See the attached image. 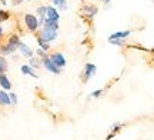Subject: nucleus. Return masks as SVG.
Listing matches in <instances>:
<instances>
[{"label": "nucleus", "instance_id": "obj_1", "mask_svg": "<svg viewBox=\"0 0 154 140\" xmlns=\"http://www.w3.org/2000/svg\"><path fill=\"white\" fill-rule=\"evenodd\" d=\"M23 20H24V24H26V27H27L29 32H37V29L40 27V22H38V19L36 14L33 13H26L24 16H23Z\"/></svg>", "mask_w": 154, "mask_h": 140}, {"label": "nucleus", "instance_id": "obj_2", "mask_svg": "<svg viewBox=\"0 0 154 140\" xmlns=\"http://www.w3.org/2000/svg\"><path fill=\"white\" fill-rule=\"evenodd\" d=\"M40 64H42V66H43L46 70H49L50 73H53V74H60V73H61V69H59V67H57V66L54 64V63L50 60L49 54L40 59Z\"/></svg>", "mask_w": 154, "mask_h": 140}, {"label": "nucleus", "instance_id": "obj_3", "mask_svg": "<svg viewBox=\"0 0 154 140\" xmlns=\"http://www.w3.org/2000/svg\"><path fill=\"white\" fill-rule=\"evenodd\" d=\"M44 19H46V20H49V22H57L59 23L60 13H59V10L56 9L54 6H46V16H44Z\"/></svg>", "mask_w": 154, "mask_h": 140}, {"label": "nucleus", "instance_id": "obj_4", "mask_svg": "<svg viewBox=\"0 0 154 140\" xmlns=\"http://www.w3.org/2000/svg\"><path fill=\"white\" fill-rule=\"evenodd\" d=\"M50 60L54 63L56 66L59 69H63L64 66L67 64V60H66V57H64V54L63 53H59V51H54V53H51L50 54Z\"/></svg>", "mask_w": 154, "mask_h": 140}, {"label": "nucleus", "instance_id": "obj_5", "mask_svg": "<svg viewBox=\"0 0 154 140\" xmlns=\"http://www.w3.org/2000/svg\"><path fill=\"white\" fill-rule=\"evenodd\" d=\"M57 32H53V30H49V29H42L40 30V39L43 40V42H46V43H50V42H54L56 39H57Z\"/></svg>", "mask_w": 154, "mask_h": 140}, {"label": "nucleus", "instance_id": "obj_6", "mask_svg": "<svg viewBox=\"0 0 154 140\" xmlns=\"http://www.w3.org/2000/svg\"><path fill=\"white\" fill-rule=\"evenodd\" d=\"M7 47H9V50H10V53L13 54L14 51L17 50V47H19V45H20V39H19V36L17 34H10L9 37H7V40H6L5 43Z\"/></svg>", "mask_w": 154, "mask_h": 140}, {"label": "nucleus", "instance_id": "obj_7", "mask_svg": "<svg viewBox=\"0 0 154 140\" xmlns=\"http://www.w3.org/2000/svg\"><path fill=\"white\" fill-rule=\"evenodd\" d=\"M96 72H97L96 64H93V63H87V64L84 66V72H83V82H84V83L88 82V80L96 74Z\"/></svg>", "mask_w": 154, "mask_h": 140}, {"label": "nucleus", "instance_id": "obj_8", "mask_svg": "<svg viewBox=\"0 0 154 140\" xmlns=\"http://www.w3.org/2000/svg\"><path fill=\"white\" fill-rule=\"evenodd\" d=\"M17 50L22 53V56L27 57V59H30V57L34 56V51L32 50V49H30L26 43H23V42H20V45H19V47H17Z\"/></svg>", "mask_w": 154, "mask_h": 140}, {"label": "nucleus", "instance_id": "obj_9", "mask_svg": "<svg viewBox=\"0 0 154 140\" xmlns=\"http://www.w3.org/2000/svg\"><path fill=\"white\" fill-rule=\"evenodd\" d=\"M0 87L2 90H10L11 89V82L10 79L6 76V73H0Z\"/></svg>", "mask_w": 154, "mask_h": 140}, {"label": "nucleus", "instance_id": "obj_10", "mask_svg": "<svg viewBox=\"0 0 154 140\" xmlns=\"http://www.w3.org/2000/svg\"><path fill=\"white\" fill-rule=\"evenodd\" d=\"M131 34V32L130 30H126V32H116V33L110 34L109 36V39L107 40H114V39H120V40H126L128 36Z\"/></svg>", "mask_w": 154, "mask_h": 140}, {"label": "nucleus", "instance_id": "obj_11", "mask_svg": "<svg viewBox=\"0 0 154 140\" xmlns=\"http://www.w3.org/2000/svg\"><path fill=\"white\" fill-rule=\"evenodd\" d=\"M0 106H11L9 93L5 92V90H0Z\"/></svg>", "mask_w": 154, "mask_h": 140}, {"label": "nucleus", "instance_id": "obj_12", "mask_svg": "<svg viewBox=\"0 0 154 140\" xmlns=\"http://www.w3.org/2000/svg\"><path fill=\"white\" fill-rule=\"evenodd\" d=\"M22 73L29 74V76H32V77H34V79L38 77V74L36 73V70H34L33 67H30L29 64H23V66H22Z\"/></svg>", "mask_w": 154, "mask_h": 140}, {"label": "nucleus", "instance_id": "obj_13", "mask_svg": "<svg viewBox=\"0 0 154 140\" xmlns=\"http://www.w3.org/2000/svg\"><path fill=\"white\" fill-rule=\"evenodd\" d=\"M9 69V63L3 56H0V73H6Z\"/></svg>", "mask_w": 154, "mask_h": 140}, {"label": "nucleus", "instance_id": "obj_14", "mask_svg": "<svg viewBox=\"0 0 154 140\" xmlns=\"http://www.w3.org/2000/svg\"><path fill=\"white\" fill-rule=\"evenodd\" d=\"M37 43H38V49H42L43 51H47L50 50V45L49 43H46V42H43V40L40 39V37H37Z\"/></svg>", "mask_w": 154, "mask_h": 140}, {"label": "nucleus", "instance_id": "obj_15", "mask_svg": "<svg viewBox=\"0 0 154 140\" xmlns=\"http://www.w3.org/2000/svg\"><path fill=\"white\" fill-rule=\"evenodd\" d=\"M36 13H37V16H40V24H42V22H43L44 16H46V6H40V7H37L36 9Z\"/></svg>", "mask_w": 154, "mask_h": 140}, {"label": "nucleus", "instance_id": "obj_16", "mask_svg": "<svg viewBox=\"0 0 154 140\" xmlns=\"http://www.w3.org/2000/svg\"><path fill=\"white\" fill-rule=\"evenodd\" d=\"M29 66L30 67H33V69H38L42 64H40V60H38L37 57H30V60H29Z\"/></svg>", "mask_w": 154, "mask_h": 140}, {"label": "nucleus", "instance_id": "obj_17", "mask_svg": "<svg viewBox=\"0 0 154 140\" xmlns=\"http://www.w3.org/2000/svg\"><path fill=\"white\" fill-rule=\"evenodd\" d=\"M53 3L56 5V7H59L57 10H67L66 0H53Z\"/></svg>", "mask_w": 154, "mask_h": 140}, {"label": "nucleus", "instance_id": "obj_18", "mask_svg": "<svg viewBox=\"0 0 154 140\" xmlns=\"http://www.w3.org/2000/svg\"><path fill=\"white\" fill-rule=\"evenodd\" d=\"M84 11H87V16L88 17H93L96 13H97V7H94V6H91V7H88V6H84Z\"/></svg>", "mask_w": 154, "mask_h": 140}, {"label": "nucleus", "instance_id": "obj_19", "mask_svg": "<svg viewBox=\"0 0 154 140\" xmlns=\"http://www.w3.org/2000/svg\"><path fill=\"white\" fill-rule=\"evenodd\" d=\"M9 19H10V13L0 9V22H6V20H9Z\"/></svg>", "mask_w": 154, "mask_h": 140}, {"label": "nucleus", "instance_id": "obj_20", "mask_svg": "<svg viewBox=\"0 0 154 140\" xmlns=\"http://www.w3.org/2000/svg\"><path fill=\"white\" fill-rule=\"evenodd\" d=\"M109 43L114 46H124L126 45V40H120V39H114V40H109Z\"/></svg>", "mask_w": 154, "mask_h": 140}, {"label": "nucleus", "instance_id": "obj_21", "mask_svg": "<svg viewBox=\"0 0 154 140\" xmlns=\"http://www.w3.org/2000/svg\"><path fill=\"white\" fill-rule=\"evenodd\" d=\"M9 99H10V103L11 104H17V95L16 93H9Z\"/></svg>", "mask_w": 154, "mask_h": 140}, {"label": "nucleus", "instance_id": "obj_22", "mask_svg": "<svg viewBox=\"0 0 154 140\" xmlns=\"http://www.w3.org/2000/svg\"><path fill=\"white\" fill-rule=\"evenodd\" d=\"M100 95H103V90H96V92H93V93H91V96H93V97H99Z\"/></svg>", "mask_w": 154, "mask_h": 140}, {"label": "nucleus", "instance_id": "obj_23", "mask_svg": "<svg viewBox=\"0 0 154 140\" xmlns=\"http://www.w3.org/2000/svg\"><path fill=\"white\" fill-rule=\"evenodd\" d=\"M37 54L40 57H44V56H47V53H46V51H43L42 50V49H37Z\"/></svg>", "mask_w": 154, "mask_h": 140}, {"label": "nucleus", "instance_id": "obj_24", "mask_svg": "<svg viewBox=\"0 0 154 140\" xmlns=\"http://www.w3.org/2000/svg\"><path fill=\"white\" fill-rule=\"evenodd\" d=\"M11 3H13L14 6H17V5H20V3H22V0H11Z\"/></svg>", "mask_w": 154, "mask_h": 140}, {"label": "nucleus", "instance_id": "obj_25", "mask_svg": "<svg viewBox=\"0 0 154 140\" xmlns=\"http://www.w3.org/2000/svg\"><path fill=\"white\" fill-rule=\"evenodd\" d=\"M2 36H3V27L0 26V39H2Z\"/></svg>", "mask_w": 154, "mask_h": 140}, {"label": "nucleus", "instance_id": "obj_26", "mask_svg": "<svg viewBox=\"0 0 154 140\" xmlns=\"http://www.w3.org/2000/svg\"><path fill=\"white\" fill-rule=\"evenodd\" d=\"M101 2H103V3H104V5H107V3H110L111 0H101Z\"/></svg>", "mask_w": 154, "mask_h": 140}]
</instances>
